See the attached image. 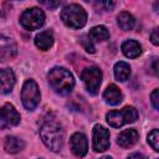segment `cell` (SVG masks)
I'll return each instance as SVG.
<instances>
[{
    "label": "cell",
    "mask_w": 159,
    "mask_h": 159,
    "mask_svg": "<svg viewBox=\"0 0 159 159\" xmlns=\"http://www.w3.org/2000/svg\"><path fill=\"white\" fill-rule=\"evenodd\" d=\"M47 81H48L51 88L61 96L70 94L75 87L73 75L65 67L51 68L50 72L47 73Z\"/></svg>",
    "instance_id": "obj_1"
},
{
    "label": "cell",
    "mask_w": 159,
    "mask_h": 159,
    "mask_svg": "<svg viewBox=\"0 0 159 159\" xmlns=\"http://www.w3.org/2000/svg\"><path fill=\"white\" fill-rule=\"evenodd\" d=\"M40 137L43 144L52 152H60L63 147L65 132L55 120H46L40 127Z\"/></svg>",
    "instance_id": "obj_2"
},
{
    "label": "cell",
    "mask_w": 159,
    "mask_h": 159,
    "mask_svg": "<svg viewBox=\"0 0 159 159\" xmlns=\"http://www.w3.org/2000/svg\"><path fill=\"white\" fill-rule=\"evenodd\" d=\"M61 20L71 29H81L87 22V14L78 4H70L61 10Z\"/></svg>",
    "instance_id": "obj_3"
},
{
    "label": "cell",
    "mask_w": 159,
    "mask_h": 159,
    "mask_svg": "<svg viewBox=\"0 0 159 159\" xmlns=\"http://www.w3.org/2000/svg\"><path fill=\"white\" fill-rule=\"evenodd\" d=\"M137 119H138V111L132 106H127L122 109L109 111L106 114L107 123L113 128H119L124 124L133 123Z\"/></svg>",
    "instance_id": "obj_4"
},
{
    "label": "cell",
    "mask_w": 159,
    "mask_h": 159,
    "mask_svg": "<svg viewBox=\"0 0 159 159\" xmlns=\"http://www.w3.org/2000/svg\"><path fill=\"white\" fill-rule=\"evenodd\" d=\"M40 99H41V93L37 83L32 78L26 80L21 89V102L24 107L27 111H34L39 106Z\"/></svg>",
    "instance_id": "obj_5"
},
{
    "label": "cell",
    "mask_w": 159,
    "mask_h": 159,
    "mask_svg": "<svg viewBox=\"0 0 159 159\" xmlns=\"http://www.w3.org/2000/svg\"><path fill=\"white\" fill-rule=\"evenodd\" d=\"M102 77H103L102 71L96 66L87 67L81 72V80L83 81L84 87L88 91V93L92 96L98 93L99 86L102 83Z\"/></svg>",
    "instance_id": "obj_6"
},
{
    "label": "cell",
    "mask_w": 159,
    "mask_h": 159,
    "mask_svg": "<svg viewBox=\"0 0 159 159\" xmlns=\"http://www.w3.org/2000/svg\"><path fill=\"white\" fill-rule=\"evenodd\" d=\"M20 24L24 29L32 31L40 29L45 24V14L39 7H31L25 10L20 16Z\"/></svg>",
    "instance_id": "obj_7"
},
{
    "label": "cell",
    "mask_w": 159,
    "mask_h": 159,
    "mask_svg": "<svg viewBox=\"0 0 159 159\" xmlns=\"http://www.w3.org/2000/svg\"><path fill=\"white\" fill-rule=\"evenodd\" d=\"M20 113L11 103H5L0 107V129L17 125L20 123Z\"/></svg>",
    "instance_id": "obj_8"
},
{
    "label": "cell",
    "mask_w": 159,
    "mask_h": 159,
    "mask_svg": "<svg viewBox=\"0 0 159 159\" xmlns=\"http://www.w3.org/2000/svg\"><path fill=\"white\" fill-rule=\"evenodd\" d=\"M93 150L99 153L104 152L109 147V130L101 124L93 127Z\"/></svg>",
    "instance_id": "obj_9"
},
{
    "label": "cell",
    "mask_w": 159,
    "mask_h": 159,
    "mask_svg": "<svg viewBox=\"0 0 159 159\" xmlns=\"http://www.w3.org/2000/svg\"><path fill=\"white\" fill-rule=\"evenodd\" d=\"M17 55V45L16 42L0 34V62H6L9 60H12Z\"/></svg>",
    "instance_id": "obj_10"
},
{
    "label": "cell",
    "mask_w": 159,
    "mask_h": 159,
    "mask_svg": "<svg viewBox=\"0 0 159 159\" xmlns=\"http://www.w3.org/2000/svg\"><path fill=\"white\" fill-rule=\"evenodd\" d=\"M70 145H71V150L76 157H84L87 154L88 150V142H87V137L83 133H75L72 134L71 139H70Z\"/></svg>",
    "instance_id": "obj_11"
},
{
    "label": "cell",
    "mask_w": 159,
    "mask_h": 159,
    "mask_svg": "<svg viewBox=\"0 0 159 159\" xmlns=\"http://www.w3.org/2000/svg\"><path fill=\"white\" fill-rule=\"evenodd\" d=\"M16 78L11 68H0V94H7L12 91Z\"/></svg>",
    "instance_id": "obj_12"
},
{
    "label": "cell",
    "mask_w": 159,
    "mask_h": 159,
    "mask_svg": "<svg viewBox=\"0 0 159 159\" xmlns=\"http://www.w3.org/2000/svg\"><path fill=\"white\" fill-rule=\"evenodd\" d=\"M138 139H139V133L134 128H130V129L123 130L118 135L117 143L122 148H129V147H133L138 142Z\"/></svg>",
    "instance_id": "obj_13"
},
{
    "label": "cell",
    "mask_w": 159,
    "mask_h": 159,
    "mask_svg": "<svg viewBox=\"0 0 159 159\" xmlns=\"http://www.w3.org/2000/svg\"><path fill=\"white\" fill-rule=\"evenodd\" d=\"M103 99L107 104L117 106L123 101V94L116 84H109L103 92Z\"/></svg>",
    "instance_id": "obj_14"
},
{
    "label": "cell",
    "mask_w": 159,
    "mask_h": 159,
    "mask_svg": "<svg viewBox=\"0 0 159 159\" xmlns=\"http://www.w3.org/2000/svg\"><path fill=\"white\" fill-rule=\"evenodd\" d=\"M35 45L37 48L46 51L53 45V34L50 30L42 31L35 36Z\"/></svg>",
    "instance_id": "obj_15"
},
{
    "label": "cell",
    "mask_w": 159,
    "mask_h": 159,
    "mask_svg": "<svg viewBox=\"0 0 159 159\" xmlns=\"http://www.w3.org/2000/svg\"><path fill=\"white\" fill-rule=\"evenodd\" d=\"M122 52L124 53L125 57L129 58H135L142 53V46L138 41L135 40H127L122 43Z\"/></svg>",
    "instance_id": "obj_16"
},
{
    "label": "cell",
    "mask_w": 159,
    "mask_h": 159,
    "mask_svg": "<svg viewBox=\"0 0 159 159\" xmlns=\"http://www.w3.org/2000/svg\"><path fill=\"white\" fill-rule=\"evenodd\" d=\"M25 148V142L15 135H7L4 140V149L10 154H16Z\"/></svg>",
    "instance_id": "obj_17"
},
{
    "label": "cell",
    "mask_w": 159,
    "mask_h": 159,
    "mask_svg": "<svg viewBox=\"0 0 159 159\" xmlns=\"http://www.w3.org/2000/svg\"><path fill=\"white\" fill-rule=\"evenodd\" d=\"M87 37L92 41V42H99V41H104V40H108L109 39V31L106 26L103 25H98V26H94L89 30Z\"/></svg>",
    "instance_id": "obj_18"
},
{
    "label": "cell",
    "mask_w": 159,
    "mask_h": 159,
    "mask_svg": "<svg viewBox=\"0 0 159 159\" xmlns=\"http://www.w3.org/2000/svg\"><path fill=\"white\" fill-rule=\"evenodd\" d=\"M130 73H132L130 66H129L127 62L119 61V62H117V63L114 65V77H116L117 81L124 82V81L129 80Z\"/></svg>",
    "instance_id": "obj_19"
},
{
    "label": "cell",
    "mask_w": 159,
    "mask_h": 159,
    "mask_svg": "<svg viewBox=\"0 0 159 159\" xmlns=\"http://www.w3.org/2000/svg\"><path fill=\"white\" fill-rule=\"evenodd\" d=\"M117 21H118V25L119 27L123 30V31H129L134 27L135 25V19L132 14L127 12V11H122L119 12L118 17H117Z\"/></svg>",
    "instance_id": "obj_20"
},
{
    "label": "cell",
    "mask_w": 159,
    "mask_h": 159,
    "mask_svg": "<svg viewBox=\"0 0 159 159\" xmlns=\"http://www.w3.org/2000/svg\"><path fill=\"white\" fill-rule=\"evenodd\" d=\"M148 143L155 152H159V132H158V129H153L148 134Z\"/></svg>",
    "instance_id": "obj_21"
},
{
    "label": "cell",
    "mask_w": 159,
    "mask_h": 159,
    "mask_svg": "<svg viewBox=\"0 0 159 159\" xmlns=\"http://www.w3.org/2000/svg\"><path fill=\"white\" fill-rule=\"evenodd\" d=\"M114 5L116 4L113 1H96L94 2L97 11H112Z\"/></svg>",
    "instance_id": "obj_22"
},
{
    "label": "cell",
    "mask_w": 159,
    "mask_h": 159,
    "mask_svg": "<svg viewBox=\"0 0 159 159\" xmlns=\"http://www.w3.org/2000/svg\"><path fill=\"white\" fill-rule=\"evenodd\" d=\"M81 42H82V45H83V47H84V50H86L87 52L94 53V46H93L92 41H91L89 39H87V36H83L82 40H81Z\"/></svg>",
    "instance_id": "obj_23"
},
{
    "label": "cell",
    "mask_w": 159,
    "mask_h": 159,
    "mask_svg": "<svg viewBox=\"0 0 159 159\" xmlns=\"http://www.w3.org/2000/svg\"><path fill=\"white\" fill-rule=\"evenodd\" d=\"M158 93H159V91H158V88H155L152 92V94H150V102H152L154 109H159V97H158Z\"/></svg>",
    "instance_id": "obj_24"
},
{
    "label": "cell",
    "mask_w": 159,
    "mask_h": 159,
    "mask_svg": "<svg viewBox=\"0 0 159 159\" xmlns=\"http://www.w3.org/2000/svg\"><path fill=\"white\" fill-rule=\"evenodd\" d=\"M40 4L46 6V7H48L50 10H52V9L58 7L61 5V1H46V0H42V1H40Z\"/></svg>",
    "instance_id": "obj_25"
},
{
    "label": "cell",
    "mask_w": 159,
    "mask_h": 159,
    "mask_svg": "<svg viewBox=\"0 0 159 159\" xmlns=\"http://www.w3.org/2000/svg\"><path fill=\"white\" fill-rule=\"evenodd\" d=\"M150 40H152V42H153V45H155V46H158V45H159V36H158V27H155V29L153 30V32L150 34Z\"/></svg>",
    "instance_id": "obj_26"
},
{
    "label": "cell",
    "mask_w": 159,
    "mask_h": 159,
    "mask_svg": "<svg viewBox=\"0 0 159 159\" xmlns=\"http://www.w3.org/2000/svg\"><path fill=\"white\" fill-rule=\"evenodd\" d=\"M127 159H145V157L143 154H140V153H133Z\"/></svg>",
    "instance_id": "obj_27"
},
{
    "label": "cell",
    "mask_w": 159,
    "mask_h": 159,
    "mask_svg": "<svg viewBox=\"0 0 159 159\" xmlns=\"http://www.w3.org/2000/svg\"><path fill=\"white\" fill-rule=\"evenodd\" d=\"M157 62H158V58L154 57L153 58V71H154L155 75H158V65H157Z\"/></svg>",
    "instance_id": "obj_28"
},
{
    "label": "cell",
    "mask_w": 159,
    "mask_h": 159,
    "mask_svg": "<svg viewBox=\"0 0 159 159\" xmlns=\"http://www.w3.org/2000/svg\"><path fill=\"white\" fill-rule=\"evenodd\" d=\"M99 159H112L111 157H102V158H99Z\"/></svg>",
    "instance_id": "obj_29"
}]
</instances>
